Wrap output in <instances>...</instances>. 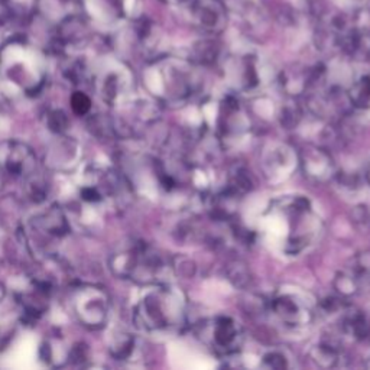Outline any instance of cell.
Wrapping results in <instances>:
<instances>
[{
	"label": "cell",
	"instance_id": "cell-1",
	"mask_svg": "<svg viewBox=\"0 0 370 370\" xmlns=\"http://www.w3.org/2000/svg\"><path fill=\"white\" fill-rule=\"evenodd\" d=\"M0 162L12 175H32L36 168L35 154L23 144L9 141L0 145Z\"/></svg>",
	"mask_w": 370,
	"mask_h": 370
},
{
	"label": "cell",
	"instance_id": "cell-2",
	"mask_svg": "<svg viewBox=\"0 0 370 370\" xmlns=\"http://www.w3.org/2000/svg\"><path fill=\"white\" fill-rule=\"evenodd\" d=\"M75 308L85 326L100 327L107 317V298L102 291L90 288L80 292Z\"/></svg>",
	"mask_w": 370,
	"mask_h": 370
},
{
	"label": "cell",
	"instance_id": "cell-3",
	"mask_svg": "<svg viewBox=\"0 0 370 370\" xmlns=\"http://www.w3.org/2000/svg\"><path fill=\"white\" fill-rule=\"evenodd\" d=\"M134 318L144 329L148 330H158L168 324V315L158 295L148 297L139 304Z\"/></svg>",
	"mask_w": 370,
	"mask_h": 370
},
{
	"label": "cell",
	"instance_id": "cell-4",
	"mask_svg": "<svg viewBox=\"0 0 370 370\" xmlns=\"http://www.w3.org/2000/svg\"><path fill=\"white\" fill-rule=\"evenodd\" d=\"M239 339V329L236 322L228 317H220L216 319L213 327V340L218 349L228 350L236 347Z\"/></svg>",
	"mask_w": 370,
	"mask_h": 370
},
{
	"label": "cell",
	"instance_id": "cell-5",
	"mask_svg": "<svg viewBox=\"0 0 370 370\" xmlns=\"http://www.w3.org/2000/svg\"><path fill=\"white\" fill-rule=\"evenodd\" d=\"M272 308L278 317L290 324H300L307 319L305 311L301 310V307L294 300L287 298V297L275 300L272 304Z\"/></svg>",
	"mask_w": 370,
	"mask_h": 370
},
{
	"label": "cell",
	"instance_id": "cell-6",
	"mask_svg": "<svg viewBox=\"0 0 370 370\" xmlns=\"http://www.w3.org/2000/svg\"><path fill=\"white\" fill-rule=\"evenodd\" d=\"M38 224L42 230L46 231V233H50L53 236H64L70 230L65 216L58 207H53L50 211H46L38 220Z\"/></svg>",
	"mask_w": 370,
	"mask_h": 370
},
{
	"label": "cell",
	"instance_id": "cell-7",
	"mask_svg": "<svg viewBox=\"0 0 370 370\" xmlns=\"http://www.w3.org/2000/svg\"><path fill=\"white\" fill-rule=\"evenodd\" d=\"M305 165V172L310 176L322 179L329 175V172H332V158L324 152V151H312L308 152L307 159L304 161Z\"/></svg>",
	"mask_w": 370,
	"mask_h": 370
},
{
	"label": "cell",
	"instance_id": "cell-8",
	"mask_svg": "<svg viewBox=\"0 0 370 370\" xmlns=\"http://www.w3.org/2000/svg\"><path fill=\"white\" fill-rule=\"evenodd\" d=\"M350 102L359 107H364L369 105V102H370V78L369 77H363L361 80H359V83H356L353 85V88L350 90Z\"/></svg>",
	"mask_w": 370,
	"mask_h": 370
},
{
	"label": "cell",
	"instance_id": "cell-9",
	"mask_svg": "<svg viewBox=\"0 0 370 370\" xmlns=\"http://www.w3.org/2000/svg\"><path fill=\"white\" fill-rule=\"evenodd\" d=\"M71 109L77 116H84L91 109V100L88 99L87 95H84V92L77 91L71 97Z\"/></svg>",
	"mask_w": 370,
	"mask_h": 370
},
{
	"label": "cell",
	"instance_id": "cell-10",
	"mask_svg": "<svg viewBox=\"0 0 370 370\" xmlns=\"http://www.w3.org/2000/svg\"><path fill=\"white\" fill-rule=\"evenodd\" d=\"M228 280L236 287H245L249 284L250 278L243 265H233L228 269Z\"/></svg>",
	"mask_w": 370,
	"mask_h": 370
},
{
	"label": "cell",
	"instance_id": "cell-11",
	"mask_svg": "<svg viewBox=\"0 0 370 370\" xmlns=\"http://www.w3.org/2000/svg\"><path fill=\"white\" fill-rule=\"evenodd\" d=\"M48 127L56 132L61 133L68 127V117L63 110H54L48 115Z\"/></svg>",
	"mask_w": 370,
	"mask_h": 370
},
{
	"label": "cell",
	"instance_id": "cell-12",
	"mask_svg": "<svg viewBox=\"0 0 370 370\" xmlns=\"http://www.w3.org/2000/svg\"><path fill=\"white\" fill-rule=\"evenodd\" d=\"M352 221L354 223V226L361 230L363 233L364 231H369L370 230V214L367 211V208L364 206H359L353 210V214H352Z\"/></svg>",
	"mask_w": 370,
	"mask_h": 370
},
{
	"label": "cell",
	"instance_id": "cell-13",
	"mask_svg": "<svg viewBox=\"0 0 370 370\" xmlns=\"http://www.w3.org/2000/svg\"><path fill=\"white\" fill-rule=\"evenodd\" d=\"M265 364L272 369H282L285 367V357L278 353H270L265 357Z\"/></svg>",
	"mask_w": 370,
	"mask_h": 370
},
{
	"label": "cell",
	"instance_id": "cell-14",
	"mask_svg": "<svg viewBox=\"0 0 370 370\" xmlns=\"http://www.w3.org/2000/svg\"><path fill=\"white\" fill-rule=\"evenodd\" d=\"M81 197H83V200L90 201V203H96V201L102 200V194L99 193V190L96 187H84L81 190Z\"/></svg>",
	"mask_w": 370,
	"mask_h": 370
},
{
	"label": "cell",
	"instance_id": "cell-15",
	"mask_svg": "<svg viewBox=\"0 0 370 370\" xmlns=\"http://www.w3.org/2000/svg\"><path fill=\"white\" fill-rule=\"evenodd\" d=\"M4 295H5V290H4V287H2V285H0V300L4 298Z\"/></svg>",
	"mask_w": 370,
	"mask_h": 370
},
{
	"label": "cell",
	"instance_id": "cell-16",
	"mask_svg": "<svg viewBox=\"0 0 370 370\" xmlns=\"http://www.w3.org/2000/svg\"><path fill=\"white\" fill-rule=\"evenodd\" d=\"M367 179H369V182H370V168H369V171H367Z\"/></svg>",
	"mask_w": 370,
	"mask_h": 370
}]
</instances>
